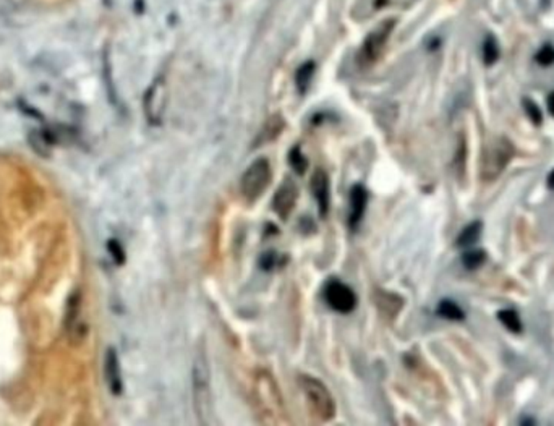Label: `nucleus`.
<instances>
[{"label": "nucleus", "mask_w": 554, "mask_h": 426, "mask_svg": "<svg viewBox=\"0 0 554 426\" xmlns=\"http://www.w3.org/2000/svg\"><path fill=\"white\" fill-rule=\"evenodd\" d=\"M298 384L311 414L321 421L333 420L335 416V402L326 384L321 379L308 374H300Z\"/></svg>", "instance_id": "1"}, {"label": "nucleus", "mask_w": 554, "mask_h": 426, "mask_svg": "<svg viewBox=\"0 0 554 426\" xmlns=\"http://www.w3.org/2000/svg\"><path fill=\"white\" fill-rule=\"evenodd\" d=\"M193 405L201 425H208L211 414V386L210 365L204 355H198L193 363Z\"/></svg>", "instance_id": "2"}, {"label": "nucleus", "mask_w": 554, "mask_h": 426, "mask_svg": "<svg viewBox=\"0 0 554 426\" xmlns=\"http://www.w3.org/2000/svg\"><path fill=\"white\" fill-rule=\"evenodd\" d=\"M272 170L266 157H258L248 166L240 179V193L247 203H255L271 185Z\"/></svg>", "instance_id": "3"}, {"label": "nucleus", "mask_w": 554, "mask_h": 426, "mask_svg": "<svg viewBox=\"0 0 554 426\" xmlns=\"http://www.w3.org/2000/svg\"><path fill=\"white\" fill-rule=\"evenodd\" d=\"M322 297L331 310L348 315L357 308V293L339 279H329L322 289Z\"/></svg>", "instance_id": "4"}, {"label": "nucleus", "mask_w": 554, "mask_h": 426, "mask_svg": "<svg viewBox=\"0 0 554 426\" xmlns=\"http://www.w3.org/2000/svg\"><path fill=\"white\" fill-rule=\"evenodd\" d=\"M167 106V85L164 76H159L151 83L148 91L144 93L143 109L146 120L153 126H159L162 124Z\"/></svg>", "instance_id": "5"}, {"label": "nucleus", "mask_w": 554, "mask_h": 426, "mask_svg": "<svg viewBox=\"0 0 554 426\" xmlns=\"http://www.w3.org/2000/svg\"><path fill=\"white\" fill-rule=\"evenodd\" d=\"M394 25H396V21L388 20L384 21V23H381L379 26H376V28L366 36L360 51V58L363 63H373L376 58L381 56V52H383V49L386 46V41L389 39L390 33H392Z\"/></svg>", "instance_id": "6"}, {"label": "nucleus", "mask_w": 554, "mask_h": 426, "mask_svg": "<svg viewBox=\"0 0 554 426\" xmlns=\"http://www.w3.org/2000/svg\"><path fill=\"white\" fill-rule=\"evenodd\" d=\"M298 199V187L295 185L293 180L285 179L282 183L279 185L277 192L272 198V211L282 221H287L289 216L297 206Z\"/></svg>", "instance_id": "7"}, {"label": "nucleus", "mask_w": 554, "mask_h": 426, "mask_svg": "<svg viewBox=\"0 0 554 426\" xmlns=\"http://www.w3.org/2000/svg\"><path fill=\"white\" fill-rule=\"evenodd\" d=\"M310 188L313 197L316 199L318 211H320L321 217H326L329 212L331 206V182H329V175L326 174V170L318 169L311 177Z\"/></svg>", "instance_id": "8"}, {"label": "nucleus", "mask_w": 554, "mask_h": 426, "mask_svg": "<svg viewBox=\"0 0 554 426\" xmlns=\"http://www.w3.org/2000/svg\"><path fill=\"white\" fill-rule=\"evenodd\" d=\"M348 203H351L348 227L355 230L363 221V216H365L368 206V190L365 188V185L362 183L353 185L351 190V197H348Z\"/></svg>", "instance_id": "9"}, {"label": "nucleus", "mask_w": 554, "mask_h": 426, "mask_svg": "<svg viewBox=\"0 0 554 426\" xmlns=\"http://www.w3.org/2000/svg\"><path fill=\"white\" fill-rule=\"evenodd\" d=\"M373 300L378 311L388 320L397 318V315L402 311L403 305H406V300L401 295H397L396 292H388V290L379 289L375 290Z\"/></svg>", "instance_id": "10"}, {"label": "nucleus", "mask_w": 554, "mask_h": 426, "mask_svg": "<svg viewBox=\"0 0 554 426\" xmlns=\"http://www.w3.org/2000/svg\"><path fill=\"white\" fill-rule=\"evenodd\" d=\"M104 371H106V379L109 383V388H111V392L113 396H120L122 391H124V383H122L119 357H117V352L113 347L107 348Z\"/></svg>", "instance_id": "11"}, {"label": "nucleus", "mask_w": 554, "mask_h": 426, "mask_svg": "<svg viewBox=\"0 0 554 426\" xmlns=\"http://www.w3.org/2000/svg\"><path fill=\"white\" fill-rule=\"evenodd\" d=\"M284 126H285V122H284L282 117H280V115L271 117V119L267 120L265 125H263V128H261L260 133H258L256 142H255V144H253V148L263 146V144L274 142V139L279 137L280 133H282Z\"/></svg>", "instance_id": "12"}, {"label": "nucleus", "mask_w": 554, "mask_h": 426, "mask_svg": "<svg viewBox=\"0 0 554 426\" xmlns=\"http://www.w3.org/2000/svg\"><path fill=\"white\" fill-rule=\"evenodd\" d=\"M80 305H81L80 292H74L70 297H68L67 311H65V329L68 330V334L74 333V329L78 326Z\"/></svg>", "instance_id": "13"}, {"label": "nucleus", "mask_w": 554, "mask_h": 426, "mask_svg": "<svg viewBox=\"0 0 554 426\" xmlns=\"http://www.w3.org/2000/svg\"><path fill=\"white\" fill-rule=\"evenodd\" d=\"M315 71H316V65L315 62H305L303 65L298 67L297 74H295V85H297V89L300 94H305L308 91V88H310L311 81H313V76H315Z\"/></svg>", "instance_id": "14"}, {"label": "nucleus", "mask_w": 554, "mask_h": 426, "mask_svg": "<svg viewBox=\"0 0 554 426\" xmlns=\"http://www.w3.org/2000/svg\"><path fill=\"white\" fill-rule=\"evenodd\" d=\"M481 229H483V222L481 221H474L472 224L465 225L464 230H462L461 235L457 237L456 245L458 248H469L474 245L476 240L480 238Z\"/></svg>", "instance_id": "15"}, {"label": "nucleus", "mask_w": 554, "mask_h": 426, "mask_svg": "<svg viewBox=\"0 0 554 426\" xmlns=\"http://www.w3.org/2000/svg\"><path fill=\"white\" fill-rule=\"evenodd\" d=\"M436 315L441 316V318H444V320H449V321L465 320V313L462 311V308L452 300L439 302L438 308H436Z\"/></svg>", "instance_id": "16"}, {"label": "nucleus", "mask_w": 554, "mask_h": 426, "mask_svg": "<svg viewBox=\"0 0 554 426\" xmlns=\"http://www.w3.org/2000/svg\"><path fill=\"white\" fill-rule=\"evenodd\" d=\"M289 166L292 167L293 172L297 175H303L308 169V159L305 154L302 153V148H300V144H295V146L290 149L289 151Z\"/></svg>", "instance_id": "17"}, {"label": "nucleus", "mask_w": 554, "mask_h": 426, "mask_svg": "<svg viewBox=\"0 0 554 426\" xmlns=\"http://www.w3.org/2000/svg\"><path fill=\"white\" fill-rule=\"evenodd\" d=\"M498 320L501 321V324L504 326V328H507L511 333H514V334H519V333H522V329H524L519 313H517L516 310H501L498 313Z\"/></svg>", "instance_id": "18"}, {"label": "nucleus", "mask_w": 554, "mask_h": 426, "mask_svg": "<svg viewBox=\"0 0 554 426\" xmlns=\"http://www.w3.org/2000/svg\"><path fill=\"white\" fill-rule=\"evenodd\" d=\"M485 261H487V251L485 250H469L462 255V265L470 271L478 269L480 266L485 265Z\"/></svg>", "instance_id": "19"}, {"label": "nucleus", "mask_w": 554, "mask_h": 426, "mask_svg": "<svg viewBox=\"0 0 554 426\" xmlns=\"http://www.w3.org/2000/svg\"><path fill=\"white\" fill-rule=\"evenodd\" d=\"M499 58V46H498V41L494 36H488L487 39H485V44H483V62L487 67H491L496 63V60Z\"/></svg>", "instance_id": "20"}, {"label": "nucleus", "mask_w": 554, "mask_h": 426, "mask_svg": "<svg viewBox=\"0 0 554 426\" xmlns=\"http://www.w3.org/2000/svg\"><path fill=\"white\" fill-rule=\"evenodd\" d=\"M279 258H280V255L277 251H274V250L265 251V253H261L260 260H258V265H260V267L263 271L269 273V271L276 269L277 266H280Z\"/></svg>", "instance_id": "21"}, {"label": "nucleus", "mask_w": 554, "mask_h": 426, "mask_svg": "<svg viewBox=\"0 0 554 426\" xmlns=\"http://www.w3.org/2000/svg\"><path fill=\"white\" fill-rule=\"evenodd\" d=\"M107 250H109V253H111L112 260L115 261L117 266H124L125 265V260H126L125 250H124V247L120 245L119 240H115V238L109 240V242H107Z\"/></svg>", "instance_id": "22"}, {"label": "nucleus", "mask_w": 554, "mask_h": 426, "mask_svg": "<svg viewBox=\"0 0 554 426\" xmlns=\"http://www.w3.org/2000/svg\"><path fill=\"white\" fill-rule=\"evenodd\" d=\"M524 107H525V112L527 115H529V119L533 122L535 125H542L543 122V114L542 111H540V107L535 104L532 99H524Z\"/></svg>", "instance_id": "23"}, {"label": "nucleus", "mask_w": 554, "mask_h": 426, "mask_svg": "<svg viewBox=\"0 0 554 426\" xmlns=\"http://www.w3.org/2000/svg\"><path fill=\"white\" fill-rule=\"evenodd\" d=\"M535 58H537V62L540 63V65H543V67L553 65V63H554V47L551 46V44H544V46L537 52V56H535Z\"/></svg>", "instance_id": "24"}, {"label": "nucleus", "mask_w": 554, "mask_h": 426, "mask_svg": "<svg viewBox=\"0 0 554 426\" xmlns=\"http://www.w3.org/2000/svg\"><path fill=\"white\" fill-rule=\"evenodd\" d=\"M546 104H548V111H549V114H551L553 117H554V91L549 94L548 96V101H546Z\"/></svg>", "instance_id": "25"}, {"label": "nucleus", "mask_w": 554, "mask_h": 426, "mask_svg": "<svg viewBox=\"0 0 554 426\" xmlns=\"http://www.w3.org/2000/svg\"><path fill=\"white\" fill-rule=\"evenodd\" d=\"M546 183H548V188H549V190H554V170L551 172V174L548 175Z\"/></svg>", "instance_id": "26"}]
</instances>
